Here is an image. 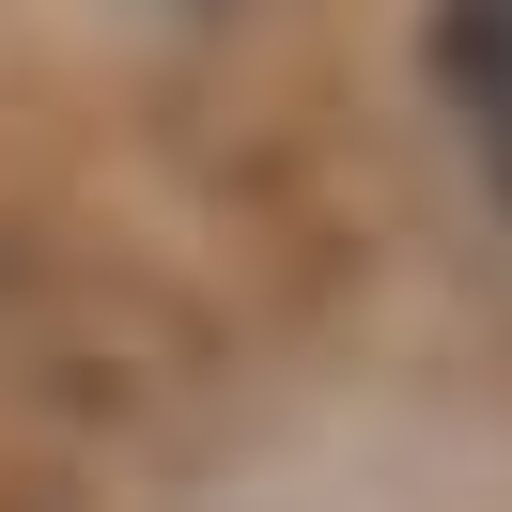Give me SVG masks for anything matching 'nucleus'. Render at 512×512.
<instances>
[{
    "mask_svg": "<svg viewBox=\"0 0 512 512\" xmlns=\"http://www.w3.org/2000/svg\"><path fill=\"white\" fill-rule=\"evenodd\" d=\"M435 78H450V109L481 125V156L512 187V0H435Z\"/></svg>",
    "mask_w": 512,
    "mask_h": 512,
    "instance_id": "f257e3e1",
    "label": "nucleus"
}]
</instances>
